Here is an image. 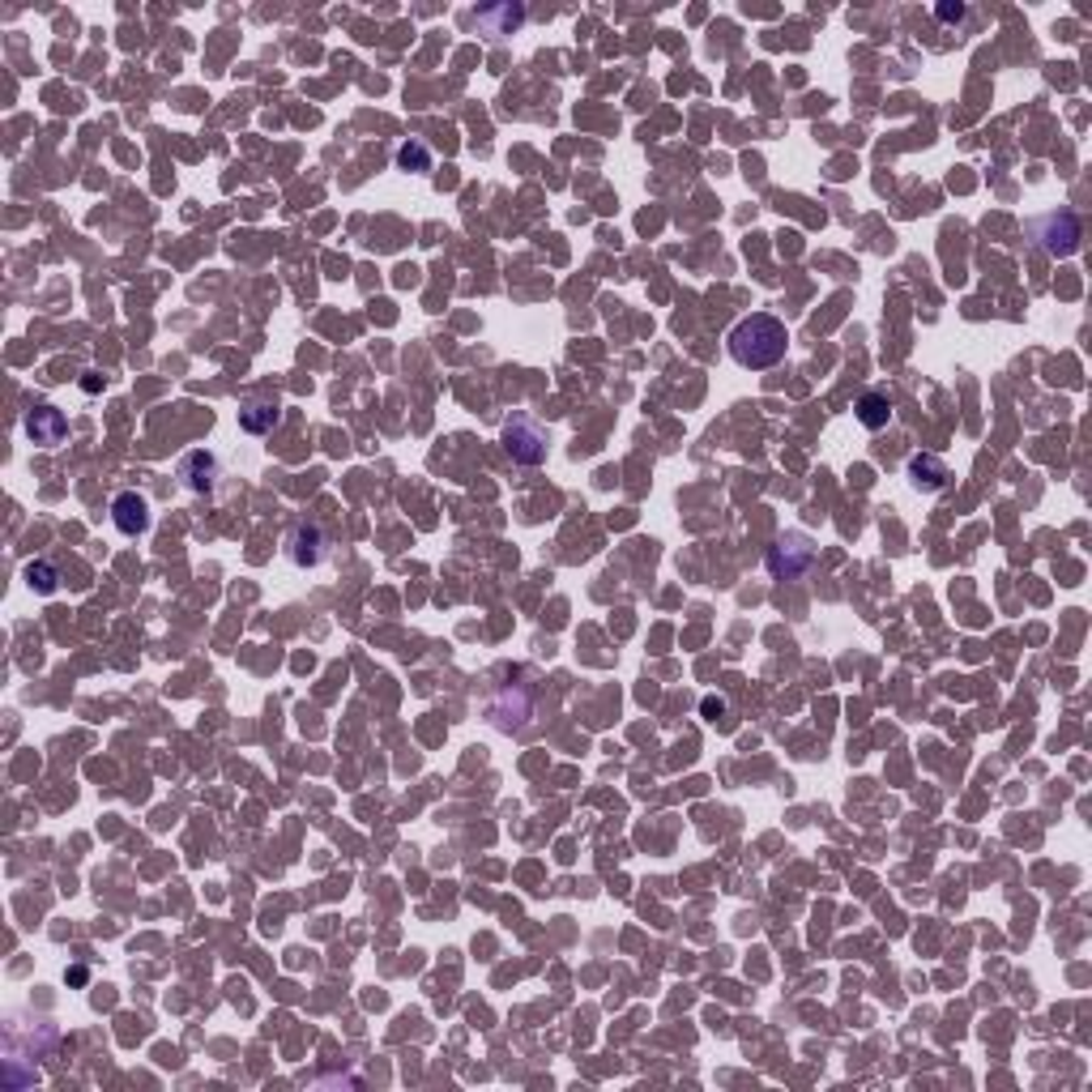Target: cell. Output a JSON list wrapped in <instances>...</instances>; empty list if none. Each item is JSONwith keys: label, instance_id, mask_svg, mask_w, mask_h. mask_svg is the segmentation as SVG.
<instances>
[{"label": "cell", "instance_id": "1", "mask_svg": "<svg viewBox=\"0 0 1092 1092\" xmlns=\"http://www.w3.org/2000/svg\"><path fill=\"white\" fill-rule=\"evenodd\" d=\"M730 359L739 363V367H747V371H768V367H776L786 359V350H790V329L776 321V317H768V311H751L747 321H739L734 329H730Z\"/></svg>", "mask_w": 1092, "mask_h": 1092}, {"label": "cell", "instance_id": "2", "mask_svg": "<svg viewBox=\"0 0 1092 1092\" xmlns=\"http://www.w3.org/2000/svg\"><path fill=\"white\" fill-rule=\"evenodd\" d=\"M538 713V683H504L500 695L491 700V722L504 734H521Z\"/></svg>", "mask_w": 1092, "mask_h": 1092}, {"label": "cell", "instance_id": "3", "mask_svg": "<svg viewBox=\"0 0 1092 1092\" xmlns=\"http://www.w3.org/2000/svg\"><path fill=\"white\" fill-rule=\"evenodd\" d=\"M1029 230H1033V240H1037L1050 257H1058V261L1075 257L1079 244H1084V226H1079V218H1075L1071 209H1054V214L1037 218Z\"/></svg>", "mask_w": 1092, "mask_h": 1092}, {"label": "cell", "instance_id": "4", "mask_svg": "<svg viewBox=\"0 0 1092 1092\" xmlns=\"http://www.w3.org/2000/svg\"><path fill=\"white\" fill-rule=\"evenodd\" d=\"M811 564H815V546H811L807 533H786V538H776V546L768 551V572H772V577H786V581L803 577Z\"/></svg>", "mask_w": 1092, "mask_h": 1092}, {"label": "cell", "instance_id": "5", "mask_svg": "<svg viewBox=\"0 0 1092 1092\" xmlns=\"http://www.w3.org/2000/svg\"><path fill=\"white\" fill-rule=\"evenodd\" d=\"M286 546H290L286 555H290L295 568H317V564L329 560V533H325L317 521H299Z\"/></svg>", "mask_w": 1092, "mask_h": 1092}, {"label": "cell", "instance_id": "6", "mask_svg": "<svg viewBox=\"0 0 1092 1092\" xmlns=\"http://www.w3.org/2000/svg\"><path fill=\"white\" fill-rule=\"evenodd\" d=\"M504 448H508L512 461H521V465H538V461L546 457V436H542L538 423H529V419H512V423L504 427Z\"/></svg>", "mask_w": 1092, "mask_h": 1092}, {"label": "cell", "instance_id": "7", "mask_svg": "<svg viewBox=\"0 0 1092 1092\" xmlns=\"http://www.w3.org/2000/svg\"><path fill=\"white\" fill-rule=\"evenodd\" d=\"M112 525H116L124 538H141V533L154 525V512H149V504H145L137 491H120V496L112 500Z\"/></svg>", "mask_w": 1092, "mask_h": 1092}, {"label": "cell", "instance_id": "8", "mask_svg": "<svg viewBox=\"0 0 1092 1092\" xmlns=\"http://www.w3.org/2000/svg\"><path fill=\"white\" fill-rule=\"evenodd\" d=\"M26 436H31L39 448H56V444H64V436H68V419H64L56 406H35V410H26Z\"/></svg>", "mask_w": 1092, "mask_h": 1092}, {"label": "cell", "instance_id": "9", "mask_svg": "<svg viewBox=\"0 0 1092 1092\" xmlns=\"http://www.w3.org/2000/svg\"><path fill=\"white\" fill-rule=\"evenodd\" d=\"M180 479H184L188 491H214L218 479H222V470H218V461H214L209 452H188V457L180 461Z\"/></svg>", "mask_w": 1092, "mask_h": 1092}, {"label": "cell", "instance_id": "10", "mask_svg": "<svg viewBox=\"0 0 1092 1092\" xmlns=\"http://www.w3.org/2000/svg\"><path fill=\"white\" fill-rule=\"evenodd\" d=\"M948 465L939 461V457H913L909 461V483L917 487V491H926V496H939L944 487H948Z\"/></svg>", "mask_w": 1092, "mask_h": 1092}, {"label": "cell", "instance_id": "11", "mask_svg": "<svg viewBox=\"0 0 1092 1092\" xmlns=\"http://www.w3.org/2000/svg\"><path fill=\"white\" fill-rule=\"evenodd\" d=\"M278 419H282V406H278V402H248V406L240 410V431L265 436V431L278 427Z\"/></svg>", "mask_w": 1092, "mask_h": 1092}, {"label": "cell", "instance_id": "12", "mask_svg": "<svg viewBox=\"0 0 1092 1092\" xmlns=\"http://www.w3.org/2000/svg\"><path fill=\"white\" fill-rule=\"evenodd\" d=\"M888 419H892V402H888V393H863V398H857V423H863L867 431L888 427Z\"/></svg>", "mask_w": 1092, "mask_h": 1092}, {"label": "cell", "instance_id": "13", "mask_svg": "<svg viewBox=\"0 0 1092 1092\" xmlns=\"http://www.w3.org/2000/svg\"><path fill=\"white\" fill-rule=\"evenodd\" d=\"M521 18H525V9H512V5H504V9H479V14H474V22H479L487 35H512V31L521 26Z\"/></svg>", "mask_w": 1092, "mask_h": 1092}, {"label": "cell", "instance_id": "14", "mask_svg": "<svg viewBox=\"0 0 1092 1092\" xmlns=\"http://www.w3.org/2000/svg\"><path fill=\"white\" fill-rule=\"evenodd\" d=\"M398 167H402V171H414V176H427V171H431V149H427L423 141H406V145L398 149Z\"/></svg>", "mask_w": 1092, "mask_h": 1092}, {"label": "cell", "instance_id": "15", "mask_svg": "<svg viewBox=\"0 0 1092 1092\" xmlns=\"http://www.w3.org/2000/svg\"><path fill=\"white\" fill-rule=\"evenodd\" d=\"M26 585H31L35 593H56V585H60V572H56V564H47V560H35V564L26 568Z\"/></svg>", "mask_w": 1092, "mask_h": 1092}, {"label": "cell", "instance_id": "16", "mask_svg": "<svg viewBox=\"0 0 1092 1092\" xmlns=\"http://www.w3.org/2000/svg\"><path fill=\"white\" fill-rule=\"evenodd\" d=\"M939 18H944V22H965L969 9H965V5H939Z\"/></svg>", "mask_w": 1092, "mask_h": 1092}]
</instances>
